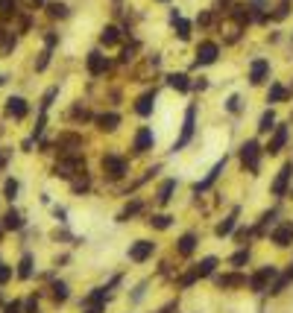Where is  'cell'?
Returning a JSON list of instances; mask_svg holds the SVG:
<instances>
[{
	"mask_svg": "<svg viewBox=\"0 0 293 313\" xmlns=\"http://www.w3.org/2000/svg\"><path fill=\"white\" fill-rule=\"evenodd\" d=\"M194 126H197V105H188V111H185V126H182L179 141L173 144V152H179L182 146L191 144V138H194Z\"/></svg>",
	"mask_w": 293,
	"mask_h": 313,
	"instance_id": "1",
	"label": "cell"
},
{
	"mask_svg": "<svg viewBox=\"0 0 293 313\" xmlns=\"http://www.w3.org/2000/svg\"><path fill=\"white\" fill-rule=\"evenodd\" d=\"M241 158H244V167H249L252 173L261 170V144L258 141H247L241 146Z\"/></svg>",
	"mask_w": 293,
	"mask_h": 313,
	"instance_id": "2",
	"label": "cell"
},
{
	"mask_svg": "<svg viewBox=\"0 0 293 313\" xmlns=\"http://www.w3.org/2000/svg\"><path fill=\"white\" fill-rule=\"evenodd\" d=\"M217 56H220V47H217L214 41H203V44L197 47V59H194V64H197V67L214 64V62H217Z\"/></svg>",
	"mask_w": 293,
	"mask_h": 313,
	"instance_id": "3",
	"label": "cell"
},
{
	"mask_svg": "<svg viewBox=\"0 0 293 313\" xmlns=\"http://www.w3.org/2000/svg\"><path fill=\"white\" fill-rule=\"evenodd\" d=\"M53 173H56L59 179H70L73 173H85V161L76 158V155H73V158H62V161L53 167Z\"/></svg>",
	"mask_w": 293,
	"mask_h": 313,
	"instance_id": "4",
	"label": "cell"
},
{
	"mask_svg": "<svg viewBox=\"0 0 293 313\" xmlns=\"http://www.w3.org/2000/svg\"><path fill=\"white\" fill-rule=\"evenodd\" d=\"M276 275H279V270H276L273 264H270V267H261V270L249 278V290H252V293H264L267 284H270V278H276Z\"/></svg>",
	"mask_w": 293,
	"mask_h": 313,
	"instance_id": "5",
	"label": "cell"
},
{
	"mask_svg": "<svg viewBox=\"0 0 293 313\" xmlns=\"http://www.w3.org/2000/svg\"><path fill=\"white\" fill-rule=\"evenodd\" d=\"M103 170L109 173V179H120V176H126L129 164H126L120 155H106V158H103Z\"/></svg>",
	"mask_w": 293,
	"mask_h": 313,
	"instance_id": "6",
	"label": "cell"
},
{
	"mask_svg": "<svg viewBox=\"0 0 293 313\" xmlns=\"http://www.w3.org/2000/svg\"><path fill=\"white\" fill-rule=\"evenodd\" d=\"M153 252H156V243H153V240H138V243L129 246V261L141 264V261H147Z\"/></svg>",
	"mask_w": 293,
	"mask_h": 313,
	"instance_id": "7",
	"label": "cell"
},
{
	"mask_svg": "<svg viewBox=\"0 0 293 313\" xmlns=\"http://www.w3.org/2000/svg\"><path fill=\"white\" fill-rule=\"evenodd\" d=\"M291 176H293V164H285L273 182V196H285L288 193V185H291Z\"/></svg>",
	"mask_w": 293,
	"mask_h": 313,
	"instance_id": "8",
	"label": "cell"
},
{
	"mask_svg": "<svg viewBox=\"0 0 293 313\" xmlns=\"http://www.w3.org/2000/svg\"><path fill=\"white\" fill-rule=\"evenodd\" d=\"M223 167H226V158H220V161H217V164L211 167V173H208V176H205L203 182H197V185H194V193H205V190H208V188H211V185L217 182V176L223 173Z\"/></svg>",
	"mask_w": 293,
	"mask_h": 313,
	"instance_id": "9",
	"label": "cell"
},
{
	"mask_svg": "<svg viewBox=\"0 0 293 313\" xmlns=\"http://www.w3.org/2000/svg\"><path fill=\"white\" fill-rule=\"evenodd\" d=\"M106 70H109L106 56H103L100 50H91V53H88V73H91V76H100V73H106Z\"/></svg>",
	"mask_w": 293,
	"mask_h": 313,
	"instance_id": "10",
	"label": "cell"
},
{
	"mask_svg": "<svg viewBox=\"0 0 293 313\" xmlns=\"http://www.w3.org/2000/svg\"><path fill=\"white\" fill-rule=\"evenodd\" d=\"M267 73H270V62H267V59H255L252 67H249V82H252V85H261V82L267 79Z\"/></svg>",
	"mask_w": 293,
	"mask_h": 313,
	"instance_id": "11",
	"label": "cell"
},
{
	"mask_svg": "<svg viewBox=\"0 0 293 313\" xmlns=\"http://www.w3.org/2000/svg\"><path fill=\"white\" fill-rule=\"evenodd\" d=\"M153 144H156L153 129L141 126V129H138V135H135V152H147V149H153Z\"/></svg>",
	"mask_w": 293,
	"mask_h": 313,
	"instance_id": "12",
	"label": "cell"
},
{
	"mask_svg": "<svg viewBox=\"0 0 293 313\" xmlns=\"http://www.w3.org/2000/svg\"><path fill=\"white\" fill-rule=\"evenodd\" d=\"M288 144V126H276V135H273V141L267 144V149L264 152H270V155H276V152H282V146Z\"/></svg>",
	"mask_w": 293,
	"mask_h": 313,
	"instance_id": "13",
	"label": "cell"
},
{
	"mask_svg": "<svg viewBox=\"0 0 293 313\" xmlns=\"http://www.w3.org/2000/svg\"><path fill=\"white\" fill-rule=\"evenodd\" d=\"M153 105H156V91H147V94H141V97H138L135 111H138L141 117H147V114H153Z\"/></svg>",
	"mask_w": 293,
	"mask_h": 313,
	"instance_id": "14",
	"label": "cell"
},
{
	"mask_svg": "<svg viewBox=\"0 0 293 313\" xmlns=\"http://www.w3.org/2000/svg\"><path fill=\"white\" fill-rule=\"evenodd\" d=\"M6 114H12V117H26V100L23 97H9L6 100Z\"/></svg>",
	"mask_w": 293,
	"mask_h": 313,
	"instance_id": "15",
	"label": "cell"
},
{
	"mask_svg": "<svg viewBox=\"0 0 293 313\" xmlns=\"http://www.w3.org/2000/svg\"><path fill=\"white\" fill-rule=\"evenodd\" d=\"M194 249H197V234H191V231H188V234H182V237H179V243H176V252L188 258V255H194Z\"/></svg>",
	"mask_w": 293,
	"mask_h": 313,
	"instance_id": "16",
	"label": "cell"
},
{
	"mask_svg": "<svg viewBox=\"0 0 293 313\" xmlns=\"http://www.w3.org/2000/svg\"><path fill=\"white\" fill-rule=\"evenodd\" d=\"M214 281H217V287H244V284H247V275L232 272V275H217Z\"/></svg>",
	"mask_w": 293,
	"mask_h": 313,
	"instance_id": "17",
	"label": "cell"
},
{
	"mask_svg": "<svg viewBox=\"0 0 293 313\" xmlns=\"http://www.w3.org/2000/svg\"><path fill=\"white\" fill-rule=\"evenodd\" d=\"M273 243L276 246H291L293 243V226H279L273 231Z\"/></svg>",
	"mask_w": 293,
	"mask_h": 313,
	"instance_id": "18",
	"label": "cell"
},
{
	"mask_svg": "<svg viewBox=\"0 0 293 313\" xmlns=\"http://www.w3.org/2000/svg\"><path fill=\"white\" fill-rule=\"evenodd\" d=\"M97 123H100V129H103V132H114V129L120 126V114H114V111H109V114H103V117H97Z\"/></svg>",
	"mask_w": 293,
	"mask_h": 313,
	"instance_id": "19",
	"label": "cell"
},
{
	"mask_svg": "<svg viewBox=\"0 0 293 313\" xmlns=\"http://www.w3.org/2000/svg\"><path fill=\"white\" fill-rule=\"evenodd\" d=\"M120 41V29L117 26H106L103 32H100V44H106V47H114Z\"/></svg>",
	"mask_w": 293,
	"mask_h": 313,
	"instance_id": "20",
	"label": "cell"
},
{
	"mask_svg": "<svg viewBox=\"0 0 293 313\" xmlns=\"http://www.w3.org/2000/svg\"><path fill=\"white\" fill-rule=\"evenodd\" d=\"M235 223H238V211H232V214H229V217H226V220H223L217 229H214V231H217V237H226V234H232V231H235Z\"/></svg>",
	"mask_w": 293,
	"mask_h": 313,
	"instance_id": "21",
	"label": "cell"
},
{
	"mask_svg": "<svg viewBox=\"0 0 293 313\" xmlns=\"http://www.w3.org/2000/svg\"><path fill=\"white\" fill-rule=\"evenodd\" d=\"M167 85L176 88V91H188V88H191V82H188L185 73H170V76H167Z\"/></svg>",
	"mask_w": 293,
	"mask_h": 313,
	"instance_id": "22",
	"label": "cell"
},
{
	"mask_svg": "<svg viewBox=\"0 0 293 313\" xmlns=\"http://www.w3.org/2000/svg\"><path fill=\"white\" fill-rule=\"evenodd\" d=\"M173 190H176V179H167V182H161V188H158V202H161V205H164V202H170Z\"/></svg>",
	"mask_w": 293,
	"mask_h": 313,
	"instance_id": "23",
	"label": "cell"
},
{
	"mask_svg": "<svg viewBox=\"0 0 293 313\" xmlns=\"http://www.w3.org/2000/svg\"><path fill=\"white\" fill-rule=\"evenodd\" d=\"M21 226H23V217H21V214H18L15 208H12V211H9V214L3 217V229H12V231H18Z\"/></svg>",
	"mask_w": 293,
	"mask_h": 313,
	"instance_id": "24",
	"label": "cell"
},
{
	"mask_svg": "<svg viewBox=\"0 0 293 313\" xmlns=\"http://www.w3.org/2000/svg\"><path fill=\"white\" fill-rule=\"evenodd\" d=\"M214 267H217V258H203V261L197 264V275H200V278H205V275H211V272H214Z\"/></svg>",
	"mask_w": 293,
	"mask_h": 313,
	"instance_id": "25",
	"label": "cell"
},
{
	"mask_svg": "<svg viewBox=\"0 0 293 313\" xmlns=\"http://www.w3.org/2000/svg\"><path fill=\"white\" fill-rule=\"evenodd\" d=\"M147 223H150L153 229H161V231H164V229H170V223H173V217H167V214H153V217H150Z\"/></svg>",
	"mask_w": 293,
	"mask_h": 313,
	"instance_id": "26",
	"label": "cell"
},
{
	"mask_svg": "<svg viewBox=\"0 0 293 313\" xmlns=\"http://www.w3.org/2000/svg\"><path fill=\"white\" fill-rule=\"evenodd\" d=\"M258 129H261V132H273V129H276V114H273V111H264L261 120H258Z\"/></svg>",
	"mask_w": 293,
	"mask_h": 313,
	"instance_id": "27",
	"label": "cell"
},
{
	"mask_svg": "<svg viewBox=\"0 0 293 313\" xmlns=\"http://www.w3.org/2000/svg\"><path fill=\"white\" fill-rule=\"evenodd\" d=\"M291 281H293V270H288V272H285V275H282V278H279V281L270 287V293H273V296H279V293H282V290H285Z\"/></svg>",
	"mask_w": 293,
	"mask_h": 313,
	"instance_id": "28",
	"label": "cell"
},
{
	"mask_svg": "<svg viewBox=\"0 0 293 313\" xmlns=\"http://www.w3.org/2000/svg\"><path fill=\"white\" fill-rule=\"evenodd\" d=\"M267 100H270V103H282V100H288V88H285V85H273L270 94H267Z\"/></svg>",
	"mask_w": 293,
	"mask_h": 313,
	"instance_id": "29",
	"label": "cell"
},
{
	"mask_svg": "<svg viewBox=\"0 0 293 313\" xmlns=\"http://www.w3.org/2000/svg\"><path fill=\"white\" fill-rule=\"evenodd\" d=\"M29 275H32V255H23L18 267V278H29Z\"/></svg>",
	"mask_w": 293,
	"mask_h": 313,
	"instance_id": "30",
	"label": "cell"
},
{
	"mask_svg": "<svg viewBox=\"0 0 293 313\" xmlns=\"http://www.w3.org/2000/svg\"><path fill=\"white\" fill-rule=\"evenodd\" d=\"M50 290H53V299H56V302H68V296H70V293H68V284H65V281H56V284H53Z\"/></svg>",
	"mask_w": 293,
	"mask_h": 313,
	"instance_id": "31",
	"label": "cell"
},
{
	"mask_svg": "<svg viewBox=\"0 0 293 313\" xmlns=\"http://www.w3.org/2000/svg\"><path fill=\"white\" fill-rule=\"evenodd\" d=\"M138 211H141V202L135 199V202H129V205H126V208L120 211V217H117V220H120V223H126V220H129L132 214H138Z\"/></svg>",
	"mask_w": 293,
	"mask_h": 313,
	"instance_id": "32",
	"label": "cell"
},
{
	"mask_svg": "<svg viewBox=\"0 0 293 313\" xmlns=\"http://www.w3.org/2000/svg\"><path fill=\"white\" fill-rule=\"evenodd\" d=\"M47 9H50V15H53V18H68V15H70V12H68V6H65V3H59V0H56V3H50Z\"/></svg>",
	"mask_w": 293,
	"mask_h": 313,
	"instance_id": "33",
	"label": "cell"
},
{
	"mask_svg": "<svg viewBox=\"0 0 293 313\" xmlns=\"http://www.w3.org/2000/svg\"><path fill=\"white\" fill-rule=\"evenodd\" d=\"M173 26H176V32H179V38H182V41H188V38H191V23H188V21H182V18H179Z\"/></svg>",
	"mask_w": 293,
	"mask_h": 313,
	"instance_id": "34",
	"label": "cell"
},
{
	"mask_svg": "<svg viewBox=\"0 0 293 313\" xmlns=\"http://www.w3.org/2000/svg\"><path fill=\"white\" fill-rule=\"evenodd\" d=\"M15 12H18V3H15V0H0V15H3V18H12Z\"/></svg>",
	"mask_w": 293,
	"mask_h": 313,
	"instance_id": "35",
	"label": "cell"
},
{
	"mask_svg": "<svg viewBox=\"0 0 293 313\" xmlns=\"http://www.w3.org/2000/svg\"><path fill=\"white\" fill-rule=\"evenodd\" d=\"M247 261H249V249H241V252H235V255H232V267H238V270H241Z\"/></svg>",
	"mask_w": 293,
	"mask_h": 313,
	"instance_id": "36",
	"label": "cell"
},
{
	"mask_svg": "<svg viewBox=\"0 0 293 313\" xmlns=\"http://www.w3.org/2000/svg\"><path fill=\"white\" fill-rule=\"evenodd\" d=\"M276 223V211H267L264 217H261V226H258V234H264L267 231V226H273Z\"/></svg>",
	"mask_w": 293,
	"mask_h": 313,
	"instance_id": "37",
	"label": "cell"
},
{
	"mask_svg": "<svg viewBox=\"0 0 293 313\" xmlns=\"http://www.w3.org/2000/svg\"><path fill=\"white\" fill-rule=\"evenodd\" d=\"M3 193H6V199L12 202V199H15V193H18V182H15V179H9V182L3 185Z\"/></svg>",
	"mask_w": 293,
	"mask_h": 313,
	"instance_id": "38",
	"label": "cell"
},
{
	"mask_svg": "<svg viewBox=\"0 0 293 313\" xmlns=\"http://www.w3.org/2000/svg\"><path fill=\"white\" fill-rule=\"evenodd\" d=\"M288 12H291V3H288V0H282V6L273 12V18H276V21H282V18H288Z\"/></svg>",
	"mask_w": 293,
	"mask_h": 313,
	"instance_id": "39",
	"label": "cell"
},
{
	"mask_svg": "<svg viewBox=\"0 0 293 313\" xmlns=\"http://www.w3.org/2000/svg\"><path fill=\"white\" fill-rule=\"evenodd\" d=\"M47 62H50V50H41V53H38V62H35V70H44Z\"/></svg>",
	"mask_w": 293,
	"mask_h": 313,
	"instance_id": "40",
	"label": "cell"
},
{
	"mask_svg": "<svg viewBox=\"0 0 293 313\" xmlns=\"http://www.w3.org/2000/svg\"><path fill=\"white\" fill-rule=\"evenodd\" d=\"M226 108H229L232 114H238V111H241V97H238V94H232V97H229V103H226Z\"/></svg>",
	"mask_w": 293,
	"mask_h": 313,
	"instance_id": "41",
	"label": "cell"
},
{
	"mask_svg": "<svg viewBox=\"0 0 293 313\" xmlns=\"http://www.w3.org/2000/svg\"><path fill=\"white\" fill-rule=\"evenodd\" d=\"M70 188H73L76 193H82V190H88V179H85V176H82V179H73V182H70Z\"/></svg>",
	"mask_w": 293,
	"mask_h": 313,
	"instance_id": "42",
	"label": "cell"
},
{
	"mask_svg": "<svg viewBox=\"0 0 293 313\" xmlns=\"http://www.w3.org/2000/svg\"><path fill=\"white\" fill-rule=\"evenodd\" d=\"M12 47H15V35H12V32H9V35H6V38H3V41H0V50H3V53H9V50H12Z\"/></svg>",
	"mask_w": 293,
	"mask_h": 313,
	"instance_id": "43",
	"label": "cell"
},
{
	"mask_svg": "<svg viewBox=\"0 0 293 313\" xmlns=\"http://www.w3.org/2000/svg\"><path fill=\"white\" fill-rule=\"evenodd\" d=\"M56 94H59V88H50V91L44 94V103H41V108H50V103L56 100Z\"/></svg>",
	"mask_w": 293,
	"mask_h": 313,
	"instance_id": "44",
	"label": "cell"
},
{
	"mask_svg": "<svg viewBox=\"0 0 293 313\" xmlns=\"http://www.w3.org/2000/svg\"><path fill=\"white\" fill-rule=\"evenodd\" d=\"M12 278V267H6V264H0V284H6Z\"/></svg>",
	"mask_w": 293,
	"mask_h": 313,
	"instance_id": "45",
	"label": "cell"
},
{
	"mask_svg": "<svg viewBox=\"0 0 293 313\" xmlns=\"http://www.w3.org/2000/svg\"><path fill=\"white\" fill-rule=\"evenodd\" d=\"M26 313H38V302L35 299H26Z\"/></svg>",
	"mask_w": 293,
	"mask_h": 313,
	"instance_id": "46",
	"label": "cell"
},
{
	"mask_svg": "<svg viewBox=\"0 0 293 313\" xmlns=\"http://www.w3.org/2000/svg\"><path fill=\"white\" fill-rule=\"evenodd\" d=\"M41 132H44V117H41V120H38V123H35V129H32V138H38V135H41Z\"/></svg>",
	"mask_w": 293,
	"mask_h": 313,
	"instance_id": "47",
	"label": "cell"
},
{
	"mask_svg": "<svg viewBox=\"0 0 293 313\" xmlns=\"http://www.w3.org/2000/svg\"><path fill=\"white\" fill-rule=\"evenodd\" d=\"M6 313H21V302H12V305H6Z\"/></svg>",
	"mask_w": 293,
	"mask_h": 313,
	"instance_id": "48",
	"label": "cell"
},
{
	"mask_svg": "<svg viewBox=\"0 0 293 313\" xmlns=\"http://www.w3.org/2000/svg\"><path fill=\"white\" fill-rule=\"evenodd\" d=\"M56 41H59V35H56V32H50V35H47V50H50V47H56Z\"/></svg>",
	"mask_w": 293,
	"mask_h": 313,
	"instance_id": "49",
	"label": "cell"
},
{
	"mask_svg": "<svg viewBox=\"0 0 293 313\" xmlns=\"http://www.w3.org/2000/svg\"><path fill=\"white\" fill-rule=\"evenodd\" d=\"M53 214H56V220H59V223H65V217H68V214H65V208H56Z\"/></svg>",
	"mask_w": 293,
	"mask_h": 313,
	"instance_id": "50",
	"label": "cell"
},
{
	"mask_svg": "<svg viewBox=\"0 0 293 313\" xmlns=\"http://www.w3.org/2000/svg\"><path fill=\"white\" fill-rule=\"evenodd\" d=\"M252 237V231H238V243H244V240H249Z\"/></svg>",
	"mask_w": 293,
	"mask_h": 313,
	"instance_id": "51",
	"label": "cell"
},
{
	"mask_svg": "<svg viewBox=\"0 0 293 313\" xmlns=\"http://www.w3.org/2000/svg\"><path fill=\"white\" fill-rule=\"evenodd\" d=\"M0 41H3V26H0Z\"/></svg>",
	"mask_w": 293,
	"mask_h": 313,
	"instance_id": "52",
	"label": "cell"
},
{
	"mask_svg": "<svg viewBox=\"0 0 293 313\" xmlns=\"http://www.w3.org/2000/svg\"><path fill=\"white\" fill-rule=\"evenodd\" d=\"M3 164H6V161H3V158H0V170H3Z\"/></svg>",
	"mask_w": 293,
	"mask_h": 313,
	"instance_id": "53",
	"label": "cell"
},
{
	"mask_svg": "<svg viewBox=\"0 0 293 313\" xmlns=\"http://www.w3.org/2000/svg\"><path fill=\"white\" fill-rule=\"evenodd\" d=\"M0 234H3V226H0Z\"/></svg>",
	"mask_w": 293,
	"mask_h": 313,
	"instance_id": "54",
	"label": "cell"
},
{
	"mask_svg": "<svg viewBox=\"0 0 293 313\" xmlns=\"http://www.w3.org/2000/svg\"><path fill=\"white\" fill-rule=\"evenodd\" d=\"M35 3H44V0H35Z\"/></svg>",
	"mask_w": 293,
	"mask_h": 313,
	"instance_id": "55",
	"label": "cell"
},
{
	"mask_svg": "<svg viewBox=\"0 0 293 313\" xmlns=\"http://www.w3.org/2000/svg\"><path fill=\"white\" fill-rule=\"evenodd\" d=\"M161 3H167V0H161Z\"/></svg>",
	"mask_w": 293,
	"mask_h": 313,
	"instance_id": "56",
	"label": "cell"
},
{
	"mask_svg": "<svg viewBox=\"0 0 293 313\" xmlns=\"http://www.w3.org/2000/svg\"><path fill=\"white\" fill-rule=\"evenodd\" d=\"M291 270H293V267H291Z\"/></svg>",
	"mask_w": 293,
	"mask_h": 313,
	"instance_id": "57",
	"label": "cell"
}]
</instances>
